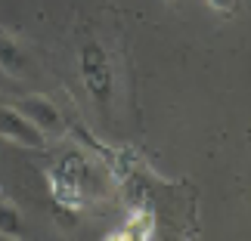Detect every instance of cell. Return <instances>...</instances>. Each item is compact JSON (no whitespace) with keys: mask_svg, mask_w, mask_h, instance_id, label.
<instances>
[{"mask_svg":"<svg viewBox=\"0 0 251 241\" xmlns=\"http://www.w3.org/2000/svg\"><path fill=\"white\" fill-rule=\"evenodd\" d=\"M81 78H84V87L93 96L96 105L112 102V65H109L105 50L96 41L81 46Z\"/></svg>","mask_w":251,"mask_h":241,"instance_id":"1","label":"cell"},{"mask_svg":"<svg viewBox=\"0 0 251 241\" xmlns=\"http://www.w3.org/2000/svg\"><path fill=\"white\" fill-rule=\"evenodd\" d=\"M0 136L22 149H37V152L47 149V133L16 105H0Z\"/></svg>","mask_w":251,"mask_h":241,"instance_id":"2","label":"cell"},{"mask_svg":"<svg viewBox=\"0 0 251 241\" xmlns=\"http://www.w3.org/2000/svg\"><path fill=\"white\" fill-rule=\"evenodd\" d=\"M16 109L22 111V114H28V118H31L37 127L47 133V136L62 130V114H59V109H56V105L47 99V96H25V99L19 102Z\"/></svg>","mask_w":251,"mask_h":241,"instance_id":"3","label":"cell"},{"mask_svg":"<svg viewBox=\"0 0 251 241\" xmlns=\"http://www.w3.org/2000/svg\"><path fill=\"white\" fill-rule=\"evenodd\" d=\"M0 68L13 78H22L25 74V53L9 41V37H0Z\"/></svg>","mask_w":251,"mask_h":241,"instance_id":"4","label":"cell"},{"mask_svg":"<svg viewBox=\"0 0 251 241\" xmlns=\"http://www.w3.org/2000/svg\"><path fill=\"white\" fill-rule=\"evenodd\" d=\"M121 235H124V238H149V235H152V214H149V210L137 214L130 223L121 226Z\"/></svg>","mask_w":251,"mask_h":241,"instance_id":"5","label":"cell"},{"mask_svg":"<svg viewBox=\"0 0 251 241\" xmlns=\"http://www.w3.org/2000/svg\"><path fill=\"white\" fill-rule=\"evenodd\" d=\"M19 232H22V219H19L16 207H9V204H3V201H0V235L16 238Z\"/></svg>","mask_w":251,"mask_h":241,"instance_id":"6","label":"cell"},{"mask_svg":"<svg viewBox=\"0 0 251 241\" xmlns=\"http://www.w3.org/2000/svg\"><path fill=\"white\" fill-rule=\"evenodd\" d=\"M208 3L214 9H220V13H224V9H233V0H208Z\"/></svg>","mask_w":251,"mask_h":241,"instance_id":"7","label":"cell"}]
</instances>
